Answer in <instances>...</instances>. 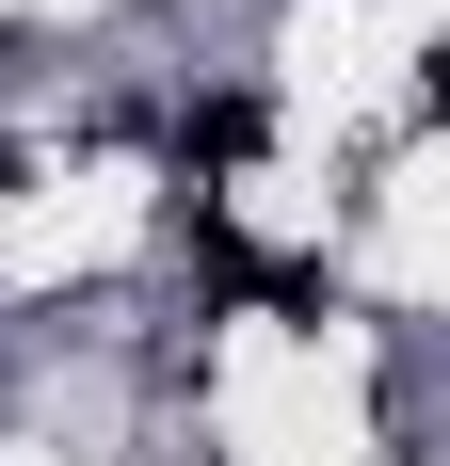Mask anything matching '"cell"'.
Listing matches in <instances>:
<instances>
[{
	"instance_id": "6da1fadb",
	"label": "cell",
	"mask_w": 450,
	"mask_h": 466,
	"mask_svg": "<svg viewBox=\"0 0 450 466\" xmlns=\"http://www.w3.org/2000/svg\"><path fill=\"white\" fill-rule=\"evenodd\" d=\"M193 161H258V96H210L193 113Z\"/></svg>"
}]
</instances>
